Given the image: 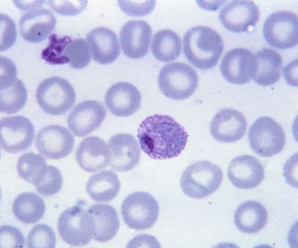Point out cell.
<instances>
[{"instance_id":"cell-1","label":"cell","mask_w":298,"mask_h":248,"mask_svg":"<svg viewBox=\"0 0 298 248\" xmlns=\"http://www.w3.org/2000/svg\"><path fill=\"white\" fill-rule=\"evenodd\" d=\"M137 137L141 149L150 158L165 160L180 154L186 145L188 135L172 117L156 114L141 122Z\"/></svg>"},{"instance_id":"cell-2","label":"cell","mask_w":298,"mask_h":248,"mask_svg":"<svg viewBox=\"0 0 298 248\" xmlns=\"http://www.w3.org/2000/svg\"><path fill=\"white\" fill-rule=\"evenodd\" d=\"M183 43L184 53L187 60L196 67L203 70L215 67L224 49L220 35L205 26L189 29L184 36Z\"/></svg>"},{"instance_id":"cell-3","label":"cell","mask_w":298,"mask_h":248,"mask_svg":"<svg viewBox=\"0 0 298 248\" xmlns=\"http://www.w3.org/2000/svg\"><path fill=\"white\" fill-rule=\"evenodd\" d=\"M223 176L222 170L217 165L208 161H199L184 170L180 186L187 196L200 199L214 192L219 187Z\"/></svg>"},{"instance_id":"cell-4","label":"cell","mask_w":298,"mask_h":248,"mask_svg":"<svg viewBox=\"0 0 298 248\" xmlns=\"http://www.w3.org/2000/svg\"><path fill=\"white\" fill-rule=\"evenodd\" d=\"M158 83L160 91L173 100L187 99L194 93L198 85L195 70L185 63L177 62L166 65L161 69Z\"/></svg>"},{"instance_id":"cell-5","label":"cell","mask_w":298,"mask_h":248,"mask_svg":"<svg viewBox=\"0 0 298 248\" xmlns=\"http://www.w3.org/2000/svg\"><path fill=\"white\" fill-rule=\"evenodd\" d=\"M37 102L46 113L58 115L66 113L74 105L75 90L66 80L59 77L46 79L39 85L36 95Z\"/></svg>"},{"instance_id":"cell-6","label":"cell","mask_w":298,"mask_h":248,"mask_svg":"<svg viewBox=\"0 0 298 248\" xmlns=\"http://www.w3.org/2000/svg\"><path fill=\"white\" fill-rule=\"evenodd\" d=\"M57 225L61 237L70 245L85 246L93 238L91 219L84 201H80L63 212Z\"/></svg>"},{"instance_id":"cell-7","label":"cell","mask_w":298,"mask_h":248,"mask_svg":"<svg viewBox=\"0 0 298 248\" xmlns=\"http://www.w3.org/2000/svg\"><path fill=\"white\" fill-rule=\"evenodd\" d=\"M121 211L124 221L129 227L143 230L150 228L155 223L159 207L157 201L150 194L138 191L124 199Z\"/></svg>"},{"instance_id":"cell-8","label":"cell","mask_w":298,"mask_h":248,"mask_svg":"<svg viewBox=\"0 0 298 248\" xmlns=\"http://www.w3.org/2000/svg\"><path fill=\"white\" fill-rule=\"evenodd\" d=\"M248 139L253 151L265 157L279 153L285 143V134L281 126L267 116L260 117L253 122L249 131Z\"/></svg>"},{"instance_id":"cell-9","label":"cell","mask_w":298,"mask_h":248,"mask_svg":"<svg viewBox=\"0 0 298 248\" xmlns=\"http://www.w3.org/2000/svg\"><path fill=\"white\" fill-rule=\"evenodd\" d=\"M298 16L293 12L280 11L272 13L263 26L265 40L270 46L284 49L298 44Z\"/></svg>"},{"instance_id":"cell-10","label":"cell","mask_w":298,"mask_h":248,"mask_svg":"<svg viewBox=\"0 0 298 248\" xmlns=\"http://www.w3.org/2000/svg\"><path fill=\"white\" fill-rule=\"evenodd\" d=\"M0 125V146L5 151L17 153L30 147L35 129L29 119L22 116L6 117L1 119Z\"/></svg>"},{"instance_id":"cell-11","label":"cell","mask_w":298,"mask_h":248,"mask_svg":"<svg viewBox=\"0 0 298 248\" xmlns=\"http://www.w3.org/2000/svg\"><path fill=\"white\" fill-rule=\"evenodd\" d=\"M74 138L66 128L58 125H50L43 127L38 133L36 147L45 157L58 159L65 157L72 151Z\"/></svg>"},{"instance_id":"cell-12","label":"cell","mask_w":298,"mask_h":248,"mask_svg":"<svg viewBox=\"0 0 298 248\" xmlns=\"http://www.w3.org/2000/svg\"><path fill=\"white\" fill-rule=\"evenodd\" d=\"M106 110L97 101L88 100L77 104L69 114L68 128L75 135L85 136L96 130L105 119Z\"/></svg>"},{"instance_id":"cell-13","label":"cell","mask_w":298,"mask_h":248,"mask_svg":"<svg viewBox=\"0 0 298 248\" xmlns=\"http://www.w3.org/2000/svg\"><path fill=\"white\" fill-rule=\"evenodd\" d=\"M260 13L254 2L249 0H233L226 4L219 12V18L228 30L236 33L247 32L254 26Z\"/></svg>"},{"instance_id":"cell-14","label":"cell","mask_w":298,"mask_h":248,"mask_svg":"<svg viewBox=\"0 0 298 248\" xmlns=\"http://www.w3.org/2000/svg\"><path fill=\"white\" fill-rule=\"evenodd\" d=\"M108 146L110 153V165L115 171H129L139 163L141 151L137 140L132 135L125 133L115 134L109 139Z\"/></svg>"},{"instance_id":"cell-15","label":"cell","mask_w":298,"mask_h":248,"mask_svg":"<svg viewBox=\"0 0 298 248\" xmlns=\"http://www.w3.org/2000/svg\"><path fill=\"white\" fill-rule=\"evenodd\" d=\"M254 55L249 50L235 48L225 55L220 65L224 78L232 83L242 85L253 78L254 70Z\"/></svg>"},{"instance_id":"cell-16","label":"cell","mask_w":298,"mask_h":248,"mask_svg":"<svg viewBox=\"0 0 298 248\" xmlns=\"http://www.w3.org/2000/svg\"><path fill=\"white\" fill-rule=\"evenodd\" d=\"M152 34V29L146 22L131 20L122 27L120 34L121 46L128 57L141 58L148 52Z\"/></svg>"},{"instance_id":"cell-17","label":"cell","mask_w":298,"mask_h":248,"mask_svg":"<svg viewBox=\"0 0 298 248\" xmlns=\"http://www.w3.org/2000/svg\"><path fill=\"white\" fill-rule=\"evenodd\" d=\"M246 119L240 112L234 109L226 108L217 113L210 124L212 137L221 142L237 141L244 135L246 129Z\"/></svg>"},{"instance_id":"cell-18","label":"cell","mask_w":298,"mask_h":248,"mask_svg":"<svg viewBox=\"0 0 298 248\" xmlns=\"http://www.w3.org/2000/svg\"><path fill=\"white\" fill-rule=\"evenodd\" d=\"M105 104L111 113L118 117L130 116L139 108L141 97L138 89L132 84L120 82L112 85L104 97Z\"/></svg>"},{"instance_id":"cell-19","label":"cell","mask_w":298,"mask_h":248,"mask_svg":"<svg viewBox=\"0 0 298 248\" xmlns=\"http://www.w3.org/2000/svg\"><path fill=\"white\" fill-rule=\"evenodd\" d=\"M227 174L231 183L236 188L242 189L256 187L265 176L264 169L260 161L249 155L234 158L229 165Z\"/></svg>"},{"instance_id":"cell-20","label":"cell","mask_w":298,"mask_h":248,"mask_svg":"<svg viewBox=\"0 0 298 248\" xmlns=\"http://www.w3.org/2000/svg\"><path fill=\"white\" fill-rule=\"evenodd\" d=\"M75 157L82 169L94 172L108 165L110 153L108 145L104 140L98 136H92L81 141L76 150Z\"/></svg>"},{"instance_id":"cell-21","label":"cell","mask_w":298,"mask_h":248,"mask_svg":"<svg viewBox=\"0 0 298 248\" xmlns=\"http://www.w3.org/2000/svg\"><path fill=\"white\" fill-rule=\"evenodd\" d=\"M56 23L54 15L48 9L40 8L28 11L20 20V33L22 37L28 42H40L52 32Z\"/></svg>"},{"instance_id":"cell-22","label":"cell","mask_w":298,"mask_h":248,"mask_svg":"<svg viewBox=\"0 0 298 248\" xmlns=\"http://www.w3.org/2000/svg\"><path fill=\"white\" fill-rule=\"evenodd\" d=\"M86 39L93 58L99 64H110L120 54L118 37L109 29L103 27L96 28L88 34Z\"/></svg>"},{"instance_id":"cell-23","label":"cell","mask_w":298,"mask_h":248,"mask_svg":"<svg viewBox=\"0 0 298 248\" xmlns=\"http://www.w3.org/2000/svg\"><path fill=\"white\" fill-rule=\"evenodd\" d=\"M88 211L91 219L94 240L103 242L113 239L120 226L115 209L108 204H97L90 206Z\"/></svg>"},{"instance_id":"cell-24","label":"cell","mask_w":298,"mask_h":248,"mask_svg":"<svg viewBox=\"0 0 298 248\" xmlns=\"http://www.w3.org/2000/svg\"><path fill=\"white\" fill-rule=\"evenodd\" d=\"M254 70L253 78L262 86L272 85L278 81L282 65L281 56L276 51L264 48L254 55Z\"/></svg>"},{"instance_id":"cell-25","label":"cell","mask_w":298,"mask_h":248,"mask_svg":"<svg viewBox=\"0 0 298 248\" xmlns=\"http://www.w3.org/2000/svg\"><path fill=\"white\" fill-rule=\"evenodd\" d=\"M267 218L264 206L259 202L253 200L240 204L234 215V222L238 229L247 233H255L260 231L266 224Z\"/></svg>"},{"instance_id":"cell-26","label":"cell","mask_w":298,"mask_h":248,"mask_svg":"<svg viewBox=\"0 0 298 248\" xmlns=\"http://www.w3.org/2000/svg\"><path fill=\"white\" fill-rule=\"evenodd\" d=\"M120 183L116 174L112 171L105 170L92 175L86 186V192L94 201L108 202L119 193Z\"/></svg>"},{"instance_id":"cell-27","label":"cell","mask_w":298,"mask_h":248,"mask_svg":"<svg viewBox=\"0 0 298 248\" xmlns=\"http://www.w3.org/2000/svg\"><path fill=\"white\" fill-rule=\"evenodd\" d=\"M45 209L42 199L36 194L30 192L18 195L12 206L13 212L16 218L27 224L35 223L41 219Z\"/></svg>"},{"instance_id":"cell-28","label":"cell","mask_w":298,"mask_h":248,"mask_svg":"<svg viewBox=\"0 0 298 248\" xmlns=\"http://www.w3.org/2000/svg\"><path fill=\"white\" fill-rule=\"evenodd\" d=\"M151 50L154 57L163 62H169L177 58L182 49L179 35L173 31L164 29L157 32L153 35Z\"/></svg>"},{"instance_id":"cell-29","label":"cell","mask_w":298,"mask_h":248,"mask_svg":"<svg viewBox=\"0 0 298 248\" xmlns=\"http://www.w3.org/2000/svg\"><path fill=\"white\" fill-rule=\"evenodd\" d=\"M48 165L45 159L41 155L30 152L20 156L17 168L18 173L21 177L34 185L45 175Z\"/></svg>"},{"instance_id":"cell-30","label":"cell","mask_w":298,"mask_h":248,"mask_svg":"<svg viewBox=\"0 0 298 248\" xmlns=\"http://www.w3.org/2000/svg\"><path fill=\"white\" fill-rule=\"evenodd\" d=\"M0 111L8 114H15L21 110L27 100L26 89L17 78L10 87L0 90Z\"/></svg>"},{"instance_id":"cell-31","label":"cell","mask_w":298,"mask_h":248,"mask_svg":"<svg viewBox=\"0 0 298 248\" xmlns=\"http://www.w3.org/2000/svg\"><path fill=\"white\" fill-rule=\"evenodd\" d=\"M92 52L90 46L84 39L72 40L66 46L64 51L65 56L73 68L81 69L89 63Z\"/></svg>"},{"instance_id":"cell-32","label":"cell","mask_w":298,"mask_h":248,"mask_svg":"<svg viewBox=\"0 0 298 248\" xmlns=\"http://www.w3.org/2000/svg\"><path fill=\"white\" fill-rule=\"evenodd\" d=\"M49 40V46L42 51V58L51 65L69 63L64 51L66 46L72 40L71 38L68 36L58 38L54 34L50 36Z\"/></svg>"},{"instance_id":"cell-33","label":"cell","mask_w":298,"mask_h":248,"mask_svg":"<svg viewBox=\"0 0 298 248\" xmlns=\"http://www.w3.org/2000/svg\"><path fill=\"white\" fill-rule=\"evenodd\" d=\"M56 237L52 228L47 224L35 226L29 233L27 240L28 248H55Z\"/></svg>"},{"instance_id":"cell-34","label":"cell","mask_w":298,"mask_h":248,"mask_svg":"<svg viewBox=\"0 0 298 248\" xmlns=\"http://www.w3.org/2000/svg\"><path fill=\"white\" fill-rule=\"evenodd\" d=\"M48 173L44 180L35 186L39 193L45 196L57 193L61 189L63 183L62 174L56 167L51 165Z\"/></svg>"},{"instance_id":"cell-35","label":"cell","mask_w":298,"mask_h":248,"mask_svg":"<svg viewBox=\"0 0 298 248\" xmlns=\"http://www.w3.org/2000/svg\"><path fill=\"white\" fill-rule=\"evenodd\" d=\"M0 51L11 48L15 43L17 36L15 24L8 15L0 14Z\"/></svg>"},{"instance_id":"cell-36","label":"cell","mask_w":298,"mask_h":248,"mask_svg":"<svg viewBox=\"0 0 298 248\" xmlns=\"http://www.w3.org/2000/svg\"><path fill=\"white\" fill-rule=\"evenodd\" d=\"M121 10L125 14L132 17H141L150 14L154 9L155 0L118 1Z\"/></svg>"},{"instance_id":"cell-37","label":"cell","mask_w":298,"mask_h":248,"mask_svg":"<svg viewBox=\"0 0 298 248\" xmlns=\"http://www.w3.org/2000/svg\"><path fill=\"white\" fill-rule=\"evenodd\" d=\"M1 246L3 248H22L25 239L21 232L10 225L0 227Z\"/></svg>"},{"instance_id":"cell-38","label":"cell","mask_w":298,"mask_h":248,"mask_svg":"<svg viewBox=\"0 0 298 248\" xmlns=\"http://www.w3.org/2000/svg\"><path fill=\"white\" fill-rule=\"evenodd\" d=\"M17 70L14 62L10 58L0 56V90L13 85L17 79Z\"/></svg>"},{"instance_id":"cell-39","label":"cell","mask_w":298,"mask_h":248,"mask_svg":"<svg viewBox=\"0 0 298 248\" xmlns=\"http://www.w3.org/2000/svg\"><path fill=\"white\" fill-rule=\"evenodd\" d=\"M297 71V59L288 64L283 70L284 78L288 84L293 86H297L295 81H296V73Z\"/></svg>"},{"instance_id":"cell-40","label":"cell","mask_w":298,"mask_h":248,"mask_svg":"<svg viewBox=\"0 0 298 248\" xmlns=\"http://www.w3.org/2000/svg\"><path fill=\"white\" fill-rule=\"evenodd\" d=\"M44 1L14 0V2L16 7L20 10L30 11L40 9L43 5Z\"/></svg>"}]
</instances>
